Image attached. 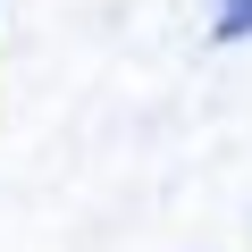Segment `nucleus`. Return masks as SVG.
<instances>
[{
    "mask_svg": "<svg viewBox=\"0 0 252 252\" xmlns=\"http://www.w3.org/2000/svg\"><path fill=\"white\" fill-rule=\"evenodd\" d=\"M210 34H219V42H244V34H252V0H219Z\"/></svg>",
    "mask_w": 252,
    "mask_h": 252,
    "instance_id": "obj_1",
    "label": "nucleus"
}]
</instances>
